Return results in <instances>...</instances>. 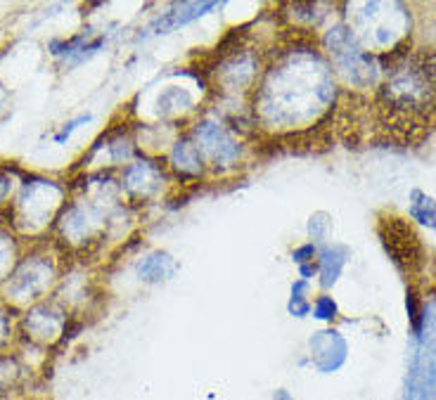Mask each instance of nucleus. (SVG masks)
I'll use <instances>...</instances> for the list:
<instances>
[{
    "mask_svg": "<svg viewBox=\"0 0 436 400\" xmlns=\"http://www.w3.org/2000/svg\"><path fill=\"white\" fill-rule=\"evenodd\" d=\"M41 256L24 258L17 265V270L10 272V277L5 280V289H8V298H29L36 301L41 298V292L46 289L48 280H50L53 270L46 260H38Z\"/></svg>",
    "mask_w": 436,
    "mask_h": 400,
    "instance_id": "1",
    "label": "nucleus"
},
{
    "mask_svg": "<svg viewBox=\"0 0 436 400\" xmlns=\"http://www.w3.org/2000/svg\"><path fill=\"white\" fill-rule=\"evenodd\" d=\"M8 190H10V180H8V178L0 175V199L8 197Z\"/></svg>",
    "mask_w": 436,
    "mask_h": 400,
    "instance_id": "9",
    "label": "nucleus"
},
{
    "mask_svg": "<svg viewBox=\"0 0 436 400\" xmlns=\"http://www.w3.org/2000/svg\"><path fill=\"white\" fill-rule=\"evenodd\" d=\"M86 121H91V116H79V119H74V121H69V124H64V128L57 133V135H55V142L57 144H62L64 140H67V137L71 135V133H74L76 128H79L81 124H86Z\"/></svg>",
    "mask_w": 436,
    "mask_h": 400,
    "instance_id": "6",
    "label": "nucleus"
},
{
    "mask_svg": "<svg viewBox=\"0 0 436 400\" xmlns=\"http://www.w3.org/2000/svg\"><path fill=\"white\" fill-rule=\"evenodd\" d=\"M273 400H296V398L287 388H278V391H273Z\"/></svg>",
    "mask_w": 436,
    "mask_h": 400,
    "instance_id": "8",
    "label": "nucleus"
},
{
    "mask_svg": "<svg viewBox=\"0 0 436 400\" xmlns=\"http://www.w3.org/2000/svg\"><path fill=\"white\" fill-rule=\"evenodd\" d=\"M8 332H10V322H8V315L0 310V346L5 343V339H8Z\"/></svg>",
    "mask_w": 436,
    "mask_h": 400,
    "instance_id": "7",
    "label": "nucleus"
},
{
    "mask_svg": "<svg viewBox=\"0 0 436 400\" xmlns=\"http://www.w3.org/2000/svg\"><path fill=\"white\" fill-rule=\"evenodd\" d=\"M311 363L313 368L323 374H332V372L341 370L346 363V341L339 336V332H318L311 339Z\"/></svg>",
    "mask_w": 436,
    "mask_h": 400,
    "instance_id": "2",
    "label": "nucleus"
},
{
    "mask_svg": "<svg viewBox=\"0 0 436 400\" xmlns=\"http://www.w3.org/2000/svg\"><path fill=\"white\" fill-rule=\"evenodd\" d=\"M164 263H169L167 256H152L145 260V265L140 268V272L145 275V280H164V275H167Z\"/></svg>",
    "mask_w": 436,
    "mask_h": 400,
    "instance_id": "4",
    "label": "nucleus"
},
{
    "mask_svg": "<svg viewBox=\"0 0 436 400\" xmlns=\"http://www.w3.org/2000/svg\"><path fill=\"white\" fill-rule=\"evenodd\" d=\"M12 263H15V249H12V237L10 235H3L0 232V282L5 280V272L12 270Z\"/></svg>",
    "mask_w": 436,
    "mask_h": 400,
    "instance_id": "3",
    "label": "nucleus"
},
{
    "mask_svg": "<svg viewBox=\"0 0 436 400\" xmlns=\"http://www.w3.org/2000/svg\"><path fill=\"white\" fill-rule=\"evenodd\" d=\"M0 114H3V91H0Z\"/></svg>",
    "mask_w": 436,
    "mask_h": 400,
    "instance_id": "10",
    "label": "nucleus"
},
{
    "mask_svg": "<svg viewBox=\"0 0 436 400\" xmlns=\"http://www.w3.org/2000/svg\"><path fill=\"white\" fill-rule=\"evenodd\" d=\"M313 315H316L318 320H332L337 315V305L330 296H320L316 305H313Z\"/></svg>",
    "mask_w": 436,
    "mask_h": 400,
    "instance_id": "5",
    "label": "nucleus"
}]
</instances>
